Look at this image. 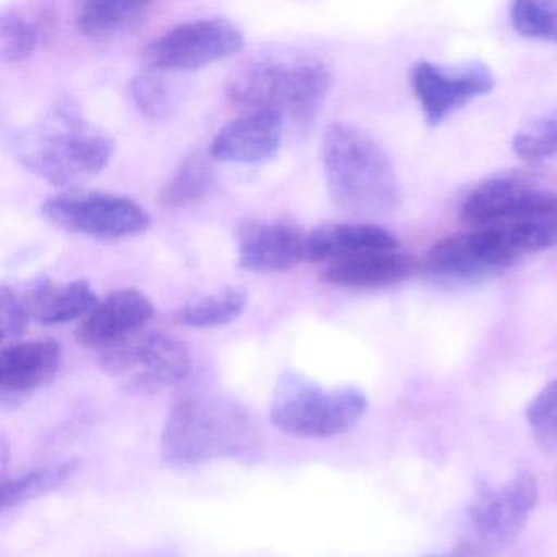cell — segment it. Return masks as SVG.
<instances>
[{
    "mask_svg": "<svg viewBox=\"0 0 557 557\" xmlns=\"http://www.w3.org/2000/svg\"><path fill=\"white\" fill-rule=\"evenodd\" d=\"M132 97L136 109L148 119L164 120L174 112V94L169 84L156 74V71L133 77Z\"/></svg>",
    "mask_w": 557,
    "mask_h": 557,
    "instance_id": "cell-27",
    "label": "cell"
},
{
    "mask_svg": "<svg viewBox=\"0 0 557 557\" xmlns=\"http://www.w3.org/2000/svg\"><path fill=\"white\" fill-rule=\"evenodd\" d=\"M154 315V306L138 289H116L81 321L76 338L84 347L107 348L143 331Z\"/></svg>",
    "mask_w": 557,
    "mask_h": 557,
    "instance_id": "cell-14",
    "label": "cell"
},
{
    "mask_svg": "<svg viewBox=\"0 0 557 557\" xmlns=\"http://www.w3.org/2000/svg\"><path fill=\"white\" fill-rule=\"evenodd\" d=\"M256 440V426L239 403L220 394H188L169 410L161 456L172 466L201 465L244 455Z\"/></svg>",
    "mask_w": 557,
    "mask_h": 557,
    "instance_id": "cell-4",
    "label": "cell"
},
{
    "mask_svg": "<svg viewBox=\"0 0 557 557\" xmlns=\"http://www.w3.org/2000/svg\"><path fill=\"white\" fill-rule=\"evenodd\" d=\"M283 122L273 113H246L224 125L211 143L213 161L227 164H265L278 154Z\"/></svg>",
    "mask_w": 557,
    "mask_h": 557,
    "instance_id": "cell-15",
    "label": "cell"
},
{
    "mask_svg": "<svg viewBox=\"0 0 557 557\" xmlns=\"http://www.w3.org/2000/svg\"><path fill=\"white\" fill-rule=\"evenodd\" d=\"M487 553L478 541H462L456 544L448 553L438 554V556L430 557H479L481 554Z\"/></svg>",
    "mask_w": 557,
    "mask_h": 557,
    "instance_id": "cell-30",
    "label": "cell"
},
{
    "mask_svg": "<svg viewBox=\"0 0 557 557\" xmlns=\"http://www.w3.org/2000/svg\"><path fill=\"white\" fill-rule=\"evenodd\" d=\"M244 34L223 17L198 18L175 25L143 50V60L156 73H185L227 60L244 48Z\"/></svg>",
    "mask_w": 557,
    "mask_h": 557,
    "instance_id": "cell-9",
    "label": "cell"
},
{
    "mask_svg": "<svg viewBox=\"0 0 557 557\" xmlns=\"http://www.w3.org/2000/svg\"><path fill=\"white\" fill-rule=\"evenodd\" d=\"M332 74L311 57H265L250 61L227 86V102L246 113H273L285 122H311L321 112Z\"/></svg>",
    "mask_w": 557,
    "mask_h": 557,
    "instance_id": "cell-5",
    "label": "cell"
},
{
    "mask_svg": "<svg viewBox=\"0 0 557 557\" xmlns=\"http://www.w3.org/2000/svg\"><path fill=\"white\" fill-rule=\"evenodd\" d=\"M412 267L413 260L396 249L327 263L319 276L325 285L337 288L380 289L406 282Z\"/></svg>",
    "mask_w": 557,
    "mask_h": 557,
    "instance_id": "cell-18",
    "label": "cell"
},
{
    "mask_svg": "<svg viewBox=\"0 0 557 557\" xmlns=\"http://www.w3.org/2000/svg\"><path fill=\"white\" fill-rule=\"evenodd\" d=\"M63 350L54 341L15 342L0 354L2 400L22 397L57 376Z\"/></svg>",
    "mask_w": 557,
    "mask_h": 557,
    "instance_id": "cell-16",
    "label": "cell"
},
{
    "mask_svg": "<svg viewBox=\"0 0 557 557\" xmlns=\"http://www.w3.org/2000/svg\"><path fill=\"white\" fill-rule=\"evenodd\" d=\"M30 319L41 325H61L84 319L97 305L99 298L86 280L60 283L38 280L27 298Z\"/></svg>",
    "mask_w": 557,
    "mask_h": 557,
    "instance_id": "cell-19",
    "label": "cell"
},
{
    "mask_svg": "<svg viewBox=\"0 0 557 557\" xmlns=\"http://www.w3.org/2000/svg\"><path fill=\"white\" fill-rule=\"evenodd\" d=\"M210 152L187 156L161 188L159 200L165 208H185L208 197L214 187V169Z\"/></svg>",
    "mask_w": 557,
    "mask_h": 557,
    "instance_id": "cell-22",
    "label": "cell"
},
{
    "mask_svg": "<svg viewBox=\"0 0 557 557\" xmlns=\"http://www.w3.org/2000/svg\"><path fill=\"white\" fill-rule=\"evenodd\" d=\"M308 260V233L289 221H250L237 234V262L253 273H282Z\"/></svg>",
    "mask_w": 557,
    "mask_h": 557,
    "instance_id": "cell-13",
    "label": "cell"
},
{
    "mask_svg": "<svg viewBox=\"0 0 557 557\" xmlns=\"http://www.w3.org/2000/svg\"><path fill=\"white\" fill-rule=\"evenodd\" d=\"M520 259V252L504 234L469 227L436 240L426 252L425 265L436 278L478 283L507 272Z\"/></svg>",
    "mask_w": 557,
    "mask_h": 557,
    "instance_id": "cell-10",
    "label": "cell"
},
{
    "mask_svg": "<svg viewBox=\"0 0 557 557\" xmlns=\"http://www.w3.org/2000/svg\"><path fill=\"white\" fill-rule=\"evenodd\" d=\"M368 410V399L357 387H327L286 371L273 391L270 420L286 435L332 438L354 429Z\"/></svg>",
    "mask_w": 557,
    "mask_h": 557,
    "instance_id": "cell-6",
    "label": "cell"
},
{
    "mask_svg": "<svg viewBox=\"0 0 557 557\" xmlns=\"http://www.w3.org/2000/svg\"><path fill=\"white\" fill-rule=\"evenodd\" d=\"M511 148L527 162L557 158V106L521 128L515 135Z\"/></svg>",
    "mask_w": 557,
    "mask_h": 557,
    "instance_id": "cell-25",
    "label": "cell"
},
{
    "mask_svg": "<svg viewBox=\"0 0 557 557\" xmlns=\"http://www.w3.org/2000/svg\"><path fill=\"white\" fill-rule=\"evenodd\" d=\"M99 364L126 394L148 396L187 380L191 355L174 335L143 329L102 348Z\"/></svg>",
    "mask_w": 557,
    "mask_h": 557,
    "instance_id": "cell-7",
    "label": "cell"
},
{
    "mask_svg": "<svg viewBox=\"0 0 557 557\" xmlns=\"http://www.w3.org/2000/svg\"><path fill=\"white\" fill-rule=\"evenodd\" d=\"M511 27L521 37L557 45V0H521L508 9Z\"/></svg>",
    "mask_w": 557,
    "mask_h": 557,
    "instance_id": "cell-24",
    "label": "cell"
},
{
    "mask_svg": "<svg viewBox=\"0 0 557 557\" xmlns=\"http://www.w3.org/2000/svg\"><path fill=\"white\" fill-rule=\"evenodd\" d=\"M410 86L426 125L435 128L469 103L488 96L495 87V74L481 61L453 66L419 61L410 71Z\"/></svg>",
    "mask_w": 557,
    "mask_h": 557,
    "instance_id": "cell-11",
    "label": "cell"
},
{
    "mask_svg": "<svg viewBox=\"0 0 557 557\" xmlns=\"http://www.w3.org/2000/svg\"><path fill=\"white\" fill-rule=\"evenodd\" d=\"M322 165L332 203L358 218H386L403 198L396 169L380 143L347 122H335L322 136Z\"/></svg>",
    "mask_w": 557,
    "mask_h": 557,
    "instance_id": "cell-2",
    "label": "cell"
},
{
    "mask_svg": "<svg viewBox=\"0 0 557 557\" xmlns=\"http://www.w3.org/2000/svg\"><path fill=\"white\" fill-rule=\"evenodd\" d=\"M79 458L64 459L53 465L41 466L27 474L5 482L2 487V510H14L35 498L44 497L57 488L63 487L81 469Z\"/></svg>",
    "mask_w": 557,
    "mask_h": 557,
    "instance_id": "cell-23",
    "label": "cell"
},
{
    "mask_svg": "<svg viewBox=\"0 0 557 557\" xmlns=\"http://www.w3.org/2000/svg\"><path fill=\"white\" fill-rule=\"evenodd\" d=\"M527 422L543 442L557 440V380L547 383L527 407Z\"/></svg>",
    "mask_w": 557,
    "mask_h": 557,
    "instance_id": "cell-28",
    "label": "cell"
},
{
    "mask_svg": "<svg viewBox=\"0 0 557 557\" xmlns=\"http://www.w3.org/2000/svg\"><path fill=\"white\" fill-rule=\"evenodd\" d=\"M15 161L57 187H77L106 171L115 143L70 99L54 102L40 119L9 133Z\"/></svg>",
    "mask_w": 557,
    "mask_h": 557,
    "instance_id": "cell-1",
    "label": "cell"
},
{
    "mask_svg": "<svg viewBox=\"0 0 557 557\" xmlns=\"http://www.w3.org/2000/svg\"><path fill=\"white\" fill-rule=\"evenodd\" d=\"M40 32L37 25L17 12L5 11L0 17V60L5 64L22 63L37 50Z\"/></svg>",
    "mask_w": 557,
    "mask_h": 557,
    "instance_id": "cell-26",
    "label": "cell"
},
{
    "mask_svg": "<svg viewBox=\"0 0 557 557\" xmlns=\"http://www.w3.org/2000/svg\"><path fill=\"white\" fill-rule=\"evenodd\" d=\"M400 249L391 231L370 223H327L308 233V262L327 263Z\"/></svg>",
    "mask_w": 557,
    "mask_h": 557,
    "instance_id": "cell-17",
    "label": "cell"
},
{
    "mask_svg": "<svg viewBox=\"0 0 557 557\" xmlns=\"http://www.w3.org/2000/svg\"><path fill=\"white\" fill-rule=\"evenodd\" d=\"M0 315H2V338L17 341L27 329L30 314L24 296L17 295L11 286L0 289Z\"/></svg>",
    "mask_w": 557,
    "mask_h": 557,
    "instance_id": "cell-29",
    "label": "cell"
},
{
    "mask_svg": "<svg viewBox=\"0 0 557 557\" xmlns=\"http://www.w3.org/2000/svg\"><path fill=\"white\" fill-rule=\"evenodd\" d=\"M151 2L90 0L79 5L76 27L84 37L109 40L138 28L151 14Z\"/></svg>",
    "mask_w": 557,
    "mask_h": 557,
    "instance_id": "cell-20",
    "label": "cell"
},
{
    "mask_svg": "<svg viewBox=\"0 0 557 557\" xmlns=\"http://www.w3.org/2000/svg\"><path fill=\"white\" fill-rule=\"evenodd\" d=\"M459 218L466 226L504 234L521 257L557 246V195L517 175H495L472 187Z\"/></svg>",
    "mask_w": 557,
    "mask_h": 557,
    "instance_id": "cell-3",
    "label": "cell"
},
{
    "mask_svg": "<svg viewBox=\"0 0 557 557\" xmlns=\"http://www.w3.org/2000/svg\"><path fill=\"white\" fill-rule=\"evenodd\" d=\"M41 213L53 226L94 239L116 240L138 236L151 226V214L125 195L70 190L48 198Z\"/></svg>",
    "mask_w": 557,
    "mask_h": 557,
    "instance_id": "cell-8",
    "label": "cell"
},
{
    "mask_svg": "<svg viewBox=\"0 0 557 557\" xmlns=\"http://www.w3.org/2000/svg\"><path fill=\"white\" fill-rule=\"evenodd\" d=\"M540 498L536 475L518 472L505 484L482 492L469 508L474 541L485 550L502 549L517 541Z\"/></svg>",
    "mask_w": 557,
    "mask_h": 557,
    "instance_id": "cell-12",
    "label": "cell"
},
{
    "mask_svg": "<svg viewBox=\"0 0 557 557\" xmlns=\"http://www.w3.org/2000/svg\"><path fill=\"white\" fill-rule=\"evenodd\" d=\"M249 295L240 286H226L210 295L185 302L177 311V321L191 329L224 327L246 311Z\"/></svg>",
    "mask_w": 557,
    "mask_h": 557,
    "instance_id": "cell-21",
    "label": "cell"
}]
</instances>
